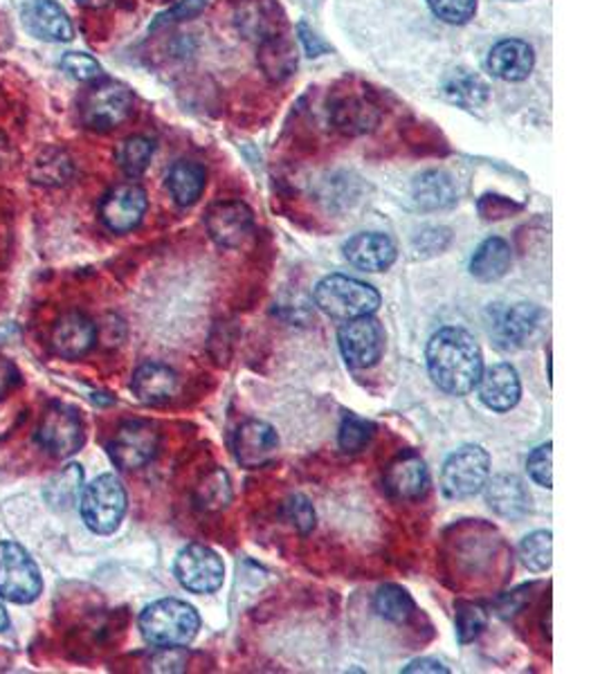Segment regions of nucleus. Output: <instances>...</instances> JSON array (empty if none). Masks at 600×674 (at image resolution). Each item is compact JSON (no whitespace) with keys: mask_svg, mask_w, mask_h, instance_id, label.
Masks as SVG:
<instances>
[{"mask_svg":"<svg viewBox=\"0 0 600 674\" xmlns=\"http://www.w3.org/2000/svg\"><path fill=\"white\" fill-rule=\"evenodd\" d=\"M207 6V0H181V6L166 14L171 21H190L194 17H199Z\"/></svg>","mask_w":600,"mask_h":674,"instance_id":"obj_41","label":"nucleus"},{"mask_svg":"<svg viewBox=\"0 0 600 674\" xmlns=\"http://www.w3.org/2000/svg\"><path fill=\"white\" fill-rule=\"evenodd\" d=\"M140 630L151 645L160 650L164 647L179 650L196 639L201 630V619L192 605L176 599H164L149 605L142 612Z\"/></svg>","mask_w":600,"mask_h":674,"instance_id":"obj_2","label":"nucleus"},{"mask_svg":"<svg viewBox=\"0 0 600 674\" xmlns=\"http://www.w3.org/2000/svg\"><path fill=\"white\" fill-rule=\"evenodd\" d=\"M83 486V472L79 466L63 468L45 488V499L57 511H65L79 499Z\"/></svg>","mask_w":600,"mask_h":674,"instance_id":"obj_29","label":"nucleus"},{"mask_svg":"<svg viewBox=\"0 0 600 674\" xmlns=\"http://www.w3.org/2000/svg\"><path fill=\"white\" fill-rule=\"evenodd\" d=\"M411 194L418 207L427 210V212H437V210H448L457 203V190L455 183L448 174L444 172H425L420 174L414 185H411Z\"/></svg>","mask_w":600,"mask_h":674,"instance_id":"obj_26","label":"nucleus"},{"mask_svg":"<svg viewBox=\"0 0 600 674\" xmlns=\"http://www.w3.org/2000/svg\"><path fill=\"white\" fill-rule=\"evenodd\" d=\"M157 446L160 435L151 423L131 420V423L118 430V435L109 443V455L120 470H138L155 457Z\"/></svg>","mask_w":600,"mask_h":674,"instance_id":"obj_11","label":"nucleus"},{"mask_svg":"<svg viewBox=\"0 0 600 674\" xmlns=\"http://www.w3.org/2000/svg\"><path fill=\"white\" fill-rule=\"evenodd\" d=\"M205 225L214 243L234 249L250 241L254 232V216L247 205L238 201H225L210 207L205 216Z\"/></svg>","mask_w":600,"mask_h":674,"instance_id":"obj_14","label":"nucleus"},{"mask_svg":"<svg viewBox=\"0 0 600 674\" xmlns=\"http://www.w3.org/2000/svg\"><path fill=\"white\" fill-rule=\"evenodd\" d=\"M284 515L299 535H308L315 529V522H317V515H315L311 499L299 494V492L291 494L284 501Z\"/></svg>","mask_w":600,"mask_h":674,"instance_id":"obj_37","label":"nucleus"},{"mask_svg":"<svg viewBox=\"0 0 600 674\" xmlns=\"http://www.w3.org/2000/svg\"><path fill=\"white\" fill-rule=\"evenodd\" d=\"M23 25L41 41L65 43L74 37V28L54 0H28L23 8Z\"/></svg>","mask_w":600,"mask_h":674,"instance_id":"obj_17","label":"nucleus"},{"mask_svg":"<svg viewBox=\"0 0 600 674\" xmlns=\"http://www.w3.org/2000/svg\"><path fill=\"white\" fill-rule=\"evenodd\" d=\"M151 157H153V142L142 135H133L124 140L118 149V162L122 166V172L131 178H138L146 172Z\"/></svg>","mask_w":600,"mask_h":674,"instance_id":"obj_31","label":"nucleus"},{"mask_svg":"<svg viewBox=\"0 0 600 674\" xmlns=\"http://www.w3.org/2000/svg\"><path fill=\"white\" fill-rule=\"evenodd\" d=\"M533 48L522 39H504L488 54V70L501 81H525L533 72Z\"/></svg>","mask_w":600,"mask_h":674,"instance_id":"obj_18","label":"nucleus"},{"mask_svg":"<svg viewBox=\"0 0 600 674\" xmlns=\"http://www.w3.org/2000/svg\"><path fill=\"white\" fill-rule=\"evenodd\" d=\"M345 257L360 270L383 273L396 262V245L387 234L365 232L345 243Z\"/></svg>","mask_w":600,"mask_h":674,"instance_id":"obj_19","label":"nucleus"},{"mask_svg":"<svg viewBox=\"0 0 600 674\" xmlns=\"http://www.w3.org/2000/svg\"><path fill=\"white\" fill-rule=\"evenodd\" d=\"M484 488H486V501L497 515L506 520H518L529 513L531 494L520 477L497 474L490 481H486Z\"/></svg>","mask_w":600,"mask_h":674,"instance_id":"obj_20","label":"nucleus"},{"mask_svg":"<svg viewBox=\"0 0 600 674\" xmlns=\"http://www.w3.org/2000/svg\"><path fill=\"white\" fill-rule=\"evenodd\" d=\"M8 149V144H6V137L0 135V160H3V151Z\"/></svg>","mask_w":600,"mask_h":674,"instance_id":"obj_47","label":"nucleus"},{"mask_svg":"<svg viewBox=\"0 0 600 674\" xmlns=\"http://www.w3.org/2000/svg\"><path fill=\"white\" fill-rule=\"evenodd\" d=\"M39 443L59 459H65L81 450L83 446V423L72 407L54 405L45 416L37 432Z\"/></svg>","mask_w":600,"mask_h":674,"instance_id":"obj_12","label":"nucleus"},{"mask_svg":"<svg viewBox=\"0 0 600 674\" xmlns=\"http://www.w3.org/2000/svg\"><path fill=\"white\" fill-rule=\"evenodd\" d=\"M277 450H279L277 430L271 423H266V420L250 418L238 426L234 435L236 461L247 470L264 468L277 457Z\"/></svg>","mask_w":600,"mask_h":674,"instance_id":"obj_13","label":"nucleus"},{"mask_svg":"<svg viewBox=\"0 0 600 674\" xmlns=\"http://www.w3.org/2000/svg\"><path fill=\"white\" fill-rule=\"evenodd\" d=\"M457 610V636L459 643H472L488 625V614L479 603L470 601H459L455 605Z\"/></svg>","mask_w":600,"mask_h":674,"instance_id":"obj_35","label":"nucleus"},{"mask_svg":"<svg viewBox=\"0 0 600 674\" xmlns=\"http://www.w3.org/2000/svg\"><path fill=\"white\" fill-rule=\"evenodd\" d=\"M98 340V328L95 324L81 315V313H70L61 317L54 326L52 333V347L61 358L74 360L89 354Z\"/></svg>","mask_w":600,"mask_h":674,"instance_id":"obj_21","label":"nucleus"},{"mask_svg":"<svg viewBox=\"0 0 600 674\" xmlns=\"http://www.w3.org/2000/svg\"><path fill=\"white\" fill-rule=\"evenodd\" d=\"M427 6L448 25H466L477 14V0H427Z\"/></svg>","mask_w":600,"mask_h":674,"instance_id":"obj_36","label":"nucleus"},{"mask_svg":"<svg viewBox=\"0 0 600 674\" xmlns=\"http://www.w3.org/2000/svg\"><path fill=\"white\" fill-rule=\"evenodd\" d=\"M444 95L452 104H459L466 109H477L488 100V86L481 76L466 72V70H457V72L448 74V79L444 81Z\"/></svg>","mask_w":600,"mask_h":674,"instance_id":"obj_27","label":"nucleus"},{"mask_svg":"<svg viewBox=\"0 0 600 674\" xmlns=\"http://www.w3.org/2000/svg\"><path fill=\"white\" fill-rule=\"evenodd\" d=\"M41 594V575L28 551L14 542L0 544V596L32 603Z\"/></svg>","mask_w":600,"mask_h":674,"instance_id":"obj_6","label":"nucleus"},{"mask_svg":"<svg viewBox=\"0 0 600 674\" xmlns=\"http://www.w3.org/2000/svg\"><path fill=\"white\" fill-rule=\"evenodd\" d=\"M77 3L81 8H89V10H102V8L111 6V0H77Z\"/></svg>","mask_w":600,"mask_h":674,"instance_id":"obj_45","label":"nucleus"},{"mask_svg":"<svg viewBox=\"0 0 600 674\" xmlns=\"http://www.w3.org/2000/svg\"><path fill=\"white\" fill-rule=\"evenodd\" d=\"M299 34H302V41H304V45H306V52L311 54V57H317L319 52H324L326 50V45L302 23L299 25Z\"/></svg>","mask_w":600,"mask_h":674,"instance_id":"obj_44","label":"nucleus"},{"mask_svg":"<svg viewBox=\"0 0 600 674\" xmlns=\"http://www.w3.org/2000/svg\"><path fill=\"white\" fill-rule=\"evenodd\" d=\"M520 560L529 571H547L553 562V535L551 531H536L520 544Z\"/></svg>","mask_w":600,"mask_h":674,"instance_id":"obj_32","label":"nucleus"},{"mask_svg":"<svg viewBox=\"0 0 600 674\" xmlns=\"http://www.w3.org/2000/svg\"><path fill=\"white\" fill-rule=\"evenodd\" d=\"M205 185H207V172H205V166L199 162L181 160L169 168L166 187L181 207L196 205L205 192Z\"/></svg>","mask_w":600,"mask_h":674,"instance_id":"obj_24","label":"nucleus"},{"mask_svg":"<svg viewBox=\"0 0 600 674\" xmlns=\"http://www.w3.org/2000/svg\"><path fill=\"white\" fill-rule=\"evenodd\" d=\"M100 214L111 232H131L146 214V194L138 185H118L104 196Z\"/></svg>","mask_w":600,"mask_h":674,"instance_id":"obj_15","label":"nucleus"},{"mask_svg":"<svg viewBox=\"0 0 600 674\" xmlns=\"http://www.w3.org/2000/svg\"><path fill=\"white\" fill-rule=\"evenodd\" d=\"M374 423L367 418H360L356 413H347L345 420H342L339 426V448L345 452H360L365 446H369V441L374 439Z\"/></svg>","mask_w":600,"mask_h":674,"instance_id":"obj_34","label":"nucleus"},{"mask_svg":"<svg viewBox=\"0 0 600 674\" xmlns=\"http://www.w3.org/2000/svg\"><path fill=\"white\" fill-rule=\"evenodd\" d=\"M374 607H376L378 616H383L385 621H391V623H407L409 616L414 614L411 596L407 594V589H403L398 584H383L376 592Z\"/></svg>","mask_w":600,"mask_h":674,"instance_id":"obj_28","label":"nucleus"},{"mask_svg":"<svg viewBox=\"0 0 600 674\" xmlns=\"http://www.w3.org/2000/svg\"><path fill=\"white\" fill-rule=\"evenodd\" d=\"M179 582L194 594H212L223 584L225 566L216 551L203 544L185 547L174 564Z\"/></svg>","mask_w":600,"mask_h":674,"instance_id":"obj_10","label":"nucleus"},{"mask_svg":"<svg viewBox=\"0 0 600 674\" xmlns=\"http://www.w3.org/2000/svg\"><path fill=\"white\" fill-rule=\"evenodd\" d=\"M339 351L354 369L374 367L385 351V330L372 315L345 321L337 333Z\"/></svg>","mask_w":600,"mask_h":674,"instance_id":"obj_9","label":"nucleus"},{"mask_svg":"<svg viewBox=\"0 0 600 674\" xmlns=\"http://www.w3.org/2000/svg\"><path fill=\"white\" fill-rule=\"evenodd\" d=\"M527 470L531 479L545 488H553V443H545L536 448L527 461Z\"/></svg>","mask_w":600,"mask_h":674,"instance_id":"obj_39","label":"nucleus"},{"mask_svg":"<svg viewBox=\"0 0 600 674\" xmlns=\"http://www.w3.org/2000/svg\"><path fill=\"white\" fill-rule=\"evenodd\" d=\"M403 672H405V674H414V672H441V674H448L450 670H448L441 661H435V658H418V661L409 663Z\"/></svg>","mask_w":600,"mask_h":674,"instance_id":"obj_43","label":"nucleus"},{"mask_svg":"<svg viewBox=\"0 0 600 674\" xmlns=\"http://www.w3.org/2000/svg\"><path fill=\"white\" fill-rule=\"evenodd\" d=\"M427 371L435 385L450 396L470 394L484 371V356L466 328L446 326L427 343Z\"/></svg>","mask_w":600,"mask_h":674,"instance_id":"obj_1","label":"nucleus"},{"mask_svg":"<svg viewBox=\"0 0 600 674\" xmlns=\"http://www.w3.org/2000/svg\"><path fill=\"white\" fill-rule=\"evenodd\" d=\"M430 483L425 461L416 455H405L396 459L385 474V488L396 499H418Z\"/></svg>","mask_w":600,"mask_h":674,"instance_id":"obj_23","label":"nucleus"},{"mask_svg":"<svg viewBox=\"0 0 600 674\" xmlns=\"http://www.w3.org/2000/svg\"><path fill=\"white\" fill-rule=\"evenodd\" d=\"M72 174V162L61 151H45L34 160L32 178L41 185H63Z\"/></svg>","mask_w":600,"mask_h":674,"instance_id":"obj_33","label":"nucleus"},{"mask_svg":"<svg viewBox=\"0 0 600 674\" xmlns=\"http://www.w3.org/2000/svg\"><path fill=\"white\" fill-rule=\"evenodd\" d=\"M6 333H12V328L8 326V328H3V330H0V340H3V337H6Z\"/></svg>","mask_w":600,"mask_h":674,"instance_id":"obj_48","label":"nucleus"},{"mask_svg":"<svg viewBox=\"0 0 600 674\" xmlns=\"http://www.w3.org/2000/svg\"><path fill=\"white\" fill-rule=\"evenodd\" d=\"M17 380H19L17 367L10 360L0 358V398H3L17 385Z\"/></svg>","mask_w":600,"mask_h":674,"instance_id":"obj_42","label":"nucleus"},{"mask_svg":"<svg viewBox=\"0 0 600 674\" xmlns=\"http://www.w3.org/2000/svg\"><path fill=\"white\" fill-rule=\"evenodd\" d=\"M477 387L481 402L492 411H508L522 398L520 376L508 362H499L481 371Z\"/></svg>","mask_w":600,"mask_h":674,"instance_id":"obj_16","label":"nucleus"},{"mask_svg":"<svg viewBox=\"0 0 600 674\" xmlns=\"http://www.w3.org/2000/svg\"><path fill=\"white\" fill-rule=\"evenodd\" d=\"M490 477V457L481 446H464L444 466L441 490L448 499H470Z\"/></svg>","mask_w":600,"mask_h":674,"instance_id":"obj_5","label":"nucleus"},{"mask_svg":"<svg viewBox=\"0 0 600 674\" xmlns=\"http://www.w3.org/2000/svg\"><path fill=\"white\" fill-rule=\"evenodd\" d=\"M450 241V232L446 227H433V229H425L420 232V236H416V245L427 252V255H437V252L446 249Z\"/></svg>","mask_w":600,"mask_h":674,"instance_id":"obj_40","label":"nucleus"},{"mask_svg":"<svg viewBox=\"0 0 600 674\" xmlns=\"http://www.w3.org/2000/svg\"><path fill=\"white\" fill-rule=\"evenodd\" d=\"M488 328L492 340L504 351L522 349L540 326L542 310L533 304H495L488 308Z\"/></svg>","mask_w":600,"mask_h":674,"instance_id":"obj_7","label":"nucleus"},{"mask_svg":"<svg viewBox=\"0 0 600 674\" xmlns=\"http://www.w3.org/2000/svg\"><path fill=\"white\" fill-rule=\"evenodd\" d=\"M232 501V486H230V477L225 470H214L210 472L199 490H196V506L201 511H221Z\"/></svg>","mask_w":600,"mask_h":674,"instance_id":"obj_30","label":"nucleus"},{"mask_svg":"<svg viewBox=\"0 0 600 674\" xmlns=\"http://www.w3.org/2000/svg\"><path fill=\"white\" fill-rule=\"evenodd\" d=\"M315 304L322 313L337 321H349L356 317L374 315L380 306V295L374 286L347 277L328 275L315 288Z\"/></svg>","mask_w":600,"mask_h":674,"instance_id":"obj_3","label":"nucleus"},{"mask_svg":"<svg viewBox=\"0 0 600 674\" xmlns=\"http://www.w3.org/2000/svg\"><path fill=\"white\" fill-rule=\"evenodd\" d=\"M8 625H10L8 612H6V607H3V605H0V632H3V630H8Z\"/></svg>","mask_w":600,"mask_h":674,"instance_id":"obj_46","label":"nucleus"},{"mask_svg":"<svg viewBox=\"0 0 600 674\" xmlns=\"http://www.w3.org/2000/svg\"><path fill=\"white\" fill-rule=\"evenodd\" d=\"M81 518L93 533H113L126 513V490L115 474L98 477L81 494Z\"/></svg>","mask_w":600,"mask_h":674,"instance_id":"obj_4","label":"nucleus"},{"mask_svg":"<svg viewBox=\"0 0 600 674\" xmlns=\"http://www.w3.org/2000/svg\"><path fill=\"white\" fill-rule=\"evenodd\" d=\"M133 111V95L118 81H102L85 95L81 118L93 131H113L129 120Z\"/></svg>","mask_w":600,"mask_h":674,"instance_id":"obj_8","label":"nucleus"},{"mask_svg":"<svg viewBox=\"0 0 600 674\" xmlns=\"http://www.w3.org/2000/svg\"><path fill=\"white\" fill-rule=\"evenodd\" d=\"M61 68H63V72H68L77 81H98V79H102V65L98 63V59H93L91 54H83V52L63 54Z\"/></svg>","mask_w":600,"mask_h":674,"instance_id":"obj_38","label":"nucleus"},{"mask_svg":"<svg viewBox=\"0 0 600 674\" xmlns=\"http://www.w3.org/2000/svg\"><path fill=\"white\" fill-rule=\"evenodd\" d=\"M133 394L144 405H162L174 398L179 389V376L176 371L162 365V362H144L133 374Z\"/></svg>","mask_w":600,"mask_h":674,"instance_id":"obj_22","label":"nucleus"},{"mask_svg":"<svg viewBox=\"0 0 600 674\" xmlns=\"http://www.w3.org/2000/svg\"><path fill=\"white\" fill-rule=\"evenodd\" d=\"M510 264H512L510 245L504 238L492 236V238H486L475 249V255L470 259V273L475 279L488 284V282L501 279L510 270Z\"/></svg>","mask_w":600,"mask_h":674,"instance_id":"obj_25","label":"nucleus"}]
</instances>
